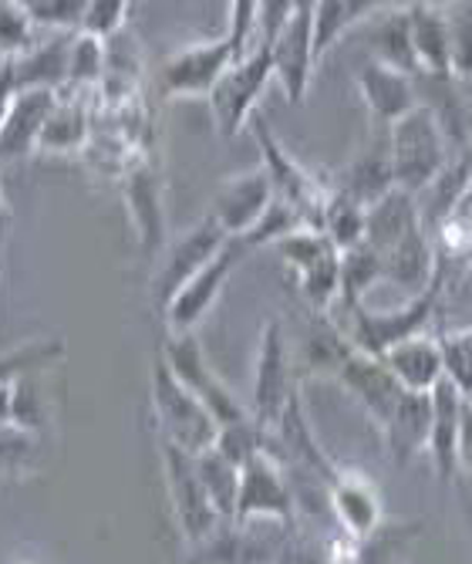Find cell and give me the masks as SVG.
Listing matches in <instances>:
<instances>
[{
    "label": "cell",
    "instance_id": "obj_26",
    "mask_svg": "<svg viewBox=\"0 0 472 564\" xmlns=\"http://www.w3.org/2000/svg\"><path fill=\"white\" fill-rule=\"evenodd\" d=\"M369 44L375 51L372 62H382L388 68H398L405 75H418L415 51H411V28H408V8L398 11H375L372 14V34Z\"/></svg>",
    "mask_w": 472,
    "mask_h": 564
},
{
    "label": "cell",
    "instance_id": "obj_28",
    "mask_svg": "<svg viewBox=\"0 0 472 564\" xmlns=\"http://www.w3.org/2000/svg\"><path fill=\"white\" fill-rule=\"evenodd\" d=\"M378 8L382 4H361V0H321V4H314V55H318V62L344 37V31L369 21Z\"/></svg>",
    "mask_w": 472,
    "mask_h": 564
},
{
    "label": "cell",
    "instance_id": "obj_27",
    "mask_svg": "<svg viewBox=\"0 0 472 564\" xmlns=\"http://www.w3.org/2000/svg\"><path fill=\"white\" fill-rule=\"evenodd\" d=\"M331 497H334V510L341 514V521L351 534L364 538V534L375 531L382 503H378V494L369 480L358 477V474H338Z\"/></svg>",
    "mask_w": 472,
    "mask_h": 564
},
{
    "label": "cell",
    "instance_id": "obj_24",
    "mask_svg": "<svg viewBox=\"0 0 472 564\" xmlns=\"http://www.w3.org/2000/svg\"><path fill=\"white\" fill-rule=\"evenodd\" d=\"M91 142V109L85 91H62L58 106L51 112L37 152H55V156H72Z\"/></svg>",
    "mask_w": 472,
    "mask_h": 564
},
{
    "label": "cell",
    "instance_id": "obj_12",
    "mask_svg": "<svg viewBox=\"0 0 472 564\" xmlns=\"http://www.w3.org/2000/svg\"><path fill=\"white\" fill-rule=\"evenodd\" d=\"M271 58L284 98L290 106H300L314 78V65H318V55H314V4H294L290 21L271 44Z\"/></svg>",
    "mask_w": 472,
    "mask_h": 564
},
{
    "label": "cell",
    "instance_id": "obj_29",
    "mask_svg": "<svg viewBox=\"0 0 472 564\" xmlns=\"http://www.w3.org/2000/svg\"><path fill=\"white\" fill-rule=\"evenodd\" d=\"M196 467H199V480L213 500L217 514L220 518H237V497H240V467L230 464V459L213 446L196 456Z\"/></svg>",
    "mask_w": 472,
    "mask_h": 564
},
{
    "label": "cell",
    "instance_id": "obj_14",
    "mask_svg": "<svg viewBox=\"0 0 472 564\" xmlns=\"http://www.w3.org/2000/svg\"><path fill=\"white\" fill-rule=\"evenodd\" d=\"M334 379L344 382V389L364 405V413H369L382 430L388 426V420L395 416L398 402L405 399V389L395 382V376L385 369L382 358L361 351V348H348L344 358L334 369Z\"/></svg>",
    "mask_w": 472,
    "mask_h": 564
},
{
    "label": "cell",
    "instance_id": "obj_23",
    "mask_svg": "<svg viewBox=\"0 0 472 564\" xmlns=\"http://www.w3.org/2000/svg\"><path fill=\"white\" fill-rule=\"evenodd\" d=\"M465 395L442 379L432 389V436H429V453L436 459L439 477H452V467L459 464V426L465 413Z\"/></svg>",
    "mask_w": 472,
    "mask_h": 564
},
{
    "label": "cell",
    "instance_id": "obj_18",
    "mask_svg": "<svg viewBox=\"0 0 472 564\" xmlns=\"http://www.w3.org/2000/svg\"><path fill=\"white\" fill-rule=\"evenodd\" d=\"M125 203L139 234V243L149 253L166 250V207H163V180L149 160H139L125 170Z\"/></svg>",
    "mask_w": 472,
    "mask_h": 564
},
{
    "label": "cell",
    "instance_id": "obj_36",
    "mask_svg": "<svg viewBox=\"0 0 472 564\" xmlns=\"http://www.w3.org/2000/svg\"><path fill=\"white\" fill-rule=\"evenodd\" d=\"M129 8L125 0H88L85 8V21H81V34H91L98 41L116 37L125 21H129Z\"/></svg>",
    "mask_w": 472,
    "mask_h": 564
},
{
    "label": "cell",
    "instance_id": "obj_19",
    "mask_svg": "<svg viewBox=\"0 0 472 564\" xmlns=\"http://www.w3.org/2000/svg\"><path fill=\"white\" fill-rule=\"evenodd\" d=\"M358 91L364 98V106H369L372 119L385 129H392L398 119H405L408 112H415L422 101H418V91H415V78L398 72V68H388L382 62H369L358 75Z\"/></svg>",
    "mask_w": 472,
    "mask_h": 564
},
{
    "label": "cell",
    "instance_id": "obj_31",
    "mask_svg": "<svg viewBox=\"0 0 472 564\" xmlns=\"http://www.w3.org/2000/svg\"><path fill=\"white\" fill-rule=\"evenodd\" d=\"M105 72H109V51H105V41L78 31L75 41H72L68 85H65V91H85L88 95L95 85L105 82Z\"/></svg>",
    "mask_w": 472,
    "mask_h": 564
},
{
    "label": "cell",
    "instance_id": "obj_4",
    "mask_svg": "<svg viewBox=\"0 0 472 564\" xmlns=\"http://www.w3.org/2000/svg\"><path fill=\"white\" fill-rule=\"evenodd\" d=\"M284 264L297 274L304 301L318 312H331L341 297V250L314 227H304L277 243Z\"/></svg>",
    "mask_w": 472,
    "mask_h": 564
},
{
    "label": "cell",
    "instance_id": "obj_20",
    "mask_svg": "<svg viewBox=\"0 0 472 564\" xmlns=\"http://www.w3.org/2000/svg\"><path fill=\"white\" fill-rule=\"evenodd\" d=\"M382 362L395 376V382L405 392H415V395H432V389L446 379L439 335H432V332L411 335V338L392 345L382 355Z\"/></svg>",
    "mask_w": 472,
    "mask_h": 564
},
{
    "label": "cell",
    "instance_id": "obj_10",
    "mask_svg": "<svg viewBox=\"0 0 472 564\" xmlns=\"http://www.w3.org/2000/svg\"><path fill=\"white\" fill-rule=\"evenodd\" d=\"M163 446V467H166V484H169V500L179 518V528L189 541H202L217 531V507L209 500L202 480H199V467L196 456L173 446V443H160Z\"/></svg>",
    "mask_w": 472,
    "mask_h": 564
},
{
    "label": "cell",
    "instance_id": "obj_22",
    "mask_svg": "<svg viewBox=\"0 0 472 564\" xmlns=\"http://www.w3.org/2000/svg\"><path fill=\"white\" fill-rule=\"evenodd\" d=\"M72 41H75V34H51V37L37 41L21 62H11L14 78H18V91H31V88L65 91Z\"/></svg>",
    "mask_w": 472,
    "mask_h": 564
},
{
    "label": "cell",
    "instance_id": "obj_21",
    "mask_svg": "<svg viewBox=\"0 0 472 564\" xmlns=\"http://www.w3.org/2000/svg\"><path fill=\"white\" fill-rule=\"evenodd\" d=\"M408 28H411V51L418 75L452 78L449 72V21L446 8L439 4H408Z\"/></svg>",
    "mask_w": 472,
    "mask_h": 564
},
{
    "label": "cell",
    "instance_id": "obj_16",
    "mask_svg": "<svg viewBox=\"0 0 472 564\" xmlns=\"http://www.w3.org/2000/svg\"><path fill=\"white\" fill-rule=\"evenodd\" d=\"M58 95L62 91H41V88L18 91L11 116L4 129H0V166L24 163L28 156H34L44 135V126L58 106Z\"/></svg>",
    "mask_w": 472,
    "mask_h": 564
},
{
    "label": "cell",
    "instance_id": "obj_9",
    "mask_svg": "<svg viewBox=\"0 0 472 564\" xmlns=\"http://www.w3.org/2000/svg\"><path fill=\"white\" fill-rule=\"evenodd\" d=\"M246 243L240 240V237H230L227 240V247L217 253L213 261H209L169 304H166V312H163V318H166V328H169V335H186V332H196V325L209 315V307L217 304V297H220V291L227 288V281H230V274H233V268L246 258Z\"/></svg>",
    "mask_w": 472,
    "mask_h": 564
},
{
    "label": "cell",
    "instance_id": "obj_5",
    "mask_svg": "<svg viewBox=\"0 0 472 564\" xmlns=\"http://www.w3.org/2000/svg\"><path fill=\"white\" fill-rule=\"evenodd\" d=\"M160 358L169 366V372L209 409V413H213V420L220 423V430L223 426H233V423H243V420L253 416L250 409L223 386V379L213 372V366L206 362V351H202L196 332L169 335Z\"/></svg>",
    "mask_w": 472,
    "mask_h": 564
},
{
    "label": "cell",
    "instance_id": "obj_8",
    "mask_svg": "<svg viewBox=\"0 0 472 564\" xmlns=\"http://www.w3.org/2000/svg\"><path fill=\"white\" fill-rule=\"evenodd\" d=\"M227 234L223 227L213 220V217H202L196 227H189L186 234H179L176 240L166 243L163 250V264H160V274H155V284H152V294H155V304L166 312V304L217 258V253L227 247Z\"/></svg>",
    "mask_w": 472,
    "mask_h": 564
},
{
    "label": "cell",
    "instance_id": "obj_3",
    "mask_svg": "<svg viewBox=\"0 0 472 564\" xmlns=\"http://www.w3.org/2000/svg\"><path fill=\"white\" fill-rule=\"evenodd\" d=\"M274 82V58L267 44H256L250 55L237 58L227 75L217 82L213 95H209V112H213L217 132L223 139L240 135L253 116H256V101L264 95V88Z\"/></svg>",
    "mask_w": 472,
    "mask_h": 564
},
{
    "label": "cell",
    "instance_id": "obj_35",
    "mask_svg": "<svg viewBox=\"0 0 472 564\" xmlns=\"http://www.w3.org/2000/svg\"><path fill=\"white\" fill-rule=\"evenodd\" d=\"M24 8H28L34 28H44L51 34H78L88 0H31Z\"/></svg>",
    "mask_w": 472,
    "mask_h": 564
},
{
    "label": "cell",
    "instance_id": "obj_13",
    "mask_svg": "<svg viewBox=\"0 0 472 564\" xmlns=\"http://www.w3.org/2000/svg\"><path fill=\"white\" fill-rule=\"evenodd\" d=\"M274 199H277V193H274L267 170L264 166L246 170V173H237L220 183L209 217L223 227L227 237H246L274 207Z\"/></svg>",
    "mask_w": 472,
    "mask_h": 564
},
{
    "label": "cell",
    "instance_id": "obj_34",
    "mask_svg": "<svg viewBox=\"0 0 472 564\" xmlns=\"http://www.w3.org/2000/svg\"><path fill=\"white\" fill-rule=\"evenodd\" d=\"M439 348H442L446 379L465 399H472V325L469 328H459V332L439 335Z\"/></svg>",
    "mask_w": 472,
    "mask_h": 564
},
{
    "label": "cell",
    "instance_id": "obj_30",
    "mask_svg": "<svg viewBox=\"0 0 472 564\" xmlns=\"http://www.w3.org/2000/svg\"><path fill=\"white\" fill-rule=\"evenodd\" d=\"M321 234L344 253L364 243V207L344 189H331L321 210Z\"/></svg>",
    "mask_w": 472,
    "mask_h": 564
},
{
    "label": "cell",
    "instance_id": "obj_41",
    "mask_svg": "<svg viewBox=\"0 0 472 564\" xmlns=\"http://www.w3.org/2000/svg\"><path fill=\"white\" fill-rule=\"evenodd\" d=\"M469 170H472V129H469V139H465V145H462V156H459Z\"/></svg>",
    "mask_w": 472,
    "mask_h": 564
},
{
    "label": "cell",
    "instance_id": "obj_38",
    "mask_svg": "<svg viewBox=\"0 0 472 564\" xmlns=\"http://www.w3.org/2000/svg\"><path fill=\"white\" fill-rule=\"evenodd\" d=\"M18 98V78H14V65L11 62H0V129H4L11 106Z\"/></svg>",
    "mask_w": 472,
    "mask_h": 564
},
{
    "label": "cell",
    "instance_id": "obj_2",
    "mask_svg": "<svg viewBox=\"0 0 472 564\" xmlns=\"http://www.w3.org/2000/svg\"><path fill=\"white\" fill-rule=\"evenodd\" d=\"M152 416L163 433V443H173L193 456L213 449L220 440V423L213 413L169 372L163 358L152 366Z\"/></svg>",
    "mask_w": 472,
    "mask_h": 564
},
{
    "label": "cell",
    "instance_id": "obj_25",
    "mask_svg": "<svg viewBox=\"0 0 472 564\" xmlns=\"http://www.w3.org/2000/svg\"><path fill=\"white\" fill-rule=\"evenodd\" d=\"M382 433L388 440V453L398 459V464H408V459L418 449H429V436H432V395L405 392V399L395 409V416L388 420V426Z\"/></svg>",
    "mask_w": 472,
    "mask_h": 564
},
{
    "label": "cell",
    "instance_id": "obj_40",
    "mask_svg": "<svg viewBox=\"0 0 472 564\" xmlns=\"http://www.w3.org/2000/svg\"><path fill=\"white\" fill-rule=\"evenodd\" d=\"M8 224H11V207H8V199H4V189H0V234H4Z\"/></svg>",
    "mask_w": 472,
    "mask_h": 564
},
{
    "label": "cell",
    "instance_id": "obj_17",
    "mask_svg": "<svg viewBox=\"0 0 472 564\" xmlns=\"http://www.w3.org/2000/svg\"><path fill=\"white\" fill-rule=\"evenodd\" d=\"M422 224L426 220H422V207H418V196L405 189H392L364 210V243H369L378 258H388L405 240L422 234L426 230Z\"/></svg>",
    "mask_w": 472,
    "mask_h": 564
},
{
    "label": "cell",
    "instance_id": "obj_33",
    "mask_svg": "<svg viewBox=\"0 0 472 564\" xmlns=\"http://www.w3.org/2000/svg\"><path fill=\"white\" fill-rule=\"evenodd\" d=\"M449 72L455 82H472V4H449Z\"/></svg>",
    "mask_w": 472,
    "mask_h": 564
},
{
    "label": "cell",
    "instance_id": "obj_1",
    "mask_svg": "<svg viewBox=\"0 0 472 564\" xmlns=\"http://www.w3.org/2000/svg\"><path fill=\"white\" fill-rule=\"evenodd\" d=\"M442 116L432 106H418L388 129V166L395 189L411 196L426 193L449 166L452 149Z\"/></svg>",
    "mask_w": 472,
    "mask_h": 564
},
{
    "label": "cell",
    "instance_id": "obj_15",
    "mask_svg": "<svg viewBox=\"0 0 472 564\" xmlns=\"http://www.w3.org/2000/svg\"><path fill=\"white\" fill-rule=\"evenodd\" d=\"M290 518V490L277 470V459L264 449L240 467V497L237 518L240 524L250 521H287Z\"/></svg>",
    "mask_w": 472,
    "mask_h": 564
},
{
    "label": "cell",
    "instance_id": "obj_32",
    "mask_svg": "<svg viewBox=\"0 0 472 564\" xmlns=\"http://www.w3.org/2000/svg\"><path fill=\"white\" fill-rule=\"evenodd\" d=\"M37 28L24 4H8L0 0V62H21L37 44Z\"/></svg>",
    "mask_w": 472,
    "mask_h": 564
},
{
    "label": "cell",
    "instance_id": "obj_6",
    "mask_svg": "<svg viewBox=\"0 0 472 564\" xmlns=\"http://www.w3.org/2000/svg\"><path fill=\"white\" fill-rule=\"evenodd\" d=\"M297 399L294 389V372H290V351H287V338L277 318H271L264 325V335H260V348H256V366H253V420L264 426L267 433L284 420V413L290 409V402Z\"/></svg>",
    "mask_w": 472,
    "mask_h": 564
},
{
    "label": "cell",
    "instance_id": "obj_11",
    "mask_svg": "<svg viewBox=\"0 0 472 564\" xmlns=\"http://www.w3.org/2000/svg\"><path fill=\"white\" fill-rule=\"evenodd\" d=\"M237 62V51L230 37H213L189 44L166 62L163 68V95L169 98H209L227 68Z\"/></svg>",
    "mask_w": 472,
    "mask_h": 564
},
{
    "label": "cell",
    "instance_id": "obj_39",
    "mask_svg": "<svg viewBox=\"0 0 472 564\" xmlns=\"http://www.w3.org/2000/svg\"><path fill=\"white\" fill-rule=\"evenodd\" d=\"M459 464L472 474V402H465L462 426H459Z\"/></svg>",
    "mask_w": 472,
    "mask_h": 564
},
{
    "label": "cell",
    "instance_id": "obj_37",
    "mask_svg": "<svg viewBox=\"0 0 472 564\" xmlns=\"http://www.w3.org/2000/svg\"><path fill=\"white\" fill-rule=\"evenodd\" d=\"M34 464V436L18 426H0V480H11Z\"/></svg>",
    "mask_w": 472,
    "mask_h": 564
},
{
    "label": "cell",
    "instance_id": "obj_7",
    "mask_svg": "<svg viewBox=\"0 0 472 564\" xmlns=\"http://www.w3.org/2000/svg\"><path fill=\"white\" fill-rule=\"evenodd\" d=\"M250 129L256 132V142H260V152H264V170L274 183V193L277 199L290 203V207L307 220V227L321 230V210H325V199L331 189L321 186V180L314 176L310 170H304L290 152L277 142V135L271 132V126L253 116Z\"/></svg>",
    "mask_w": 472,
    "mask_h": 564
}]
</instances>
